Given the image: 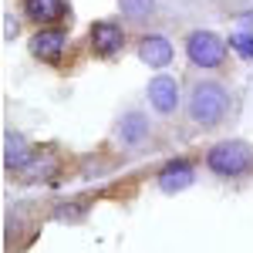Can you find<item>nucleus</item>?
I'll return each mask as SVG.
<instances>
[{
	"instance_id": "obj_14",
	"label": "nucleus",
	"mask_w": 253,
	"mask_h": 253,
	"mask_svg": "<svg viewBox=\"0 0 253 253\" xmlns=\"http://www.w3.org/2000/svg\"><path fill=\"white\" fill-rule=\"evenodd\" d=\"M226 41H230V51H236L243 61H253V34L250 31H233Z\"/></svg>"
},
{
	"instance_id": "obj_5",
	"label": "nucleus",
	"mask_w": 253,
	"mask_h": 253,
	"mask_svg": "<svg viewBox=\"0 0 253 253\" xmlns=\"http://www.w3.org/2000/svg\"><path fill=\"white\" fill-rule=\"evenodd\" d=\"M27 51L31 58L41 61V64H61L64 54H68V31L64 24H54V27H38L31 41H27Z\"/></svg>"
},
{
	"instance_id": "obj_12",
	"label": "nucleus",
	"mask_w": 253,
	"mask_h": 253,
	"mask_svg": "<svg viewBox=\"0 0 253 253\" xmlns=\"http://www.w3.org/2000/svg\"><path fill=\"white\" fill-rule=\"evenodd\" d=\"M31 156H34V149L27 145V138L20 135V132H14V128H7L3 132V169L17 175L31 162Z\"/></svg>"
},
{
	"instance_id": "obj_6",
	"label": "nucleus",
	"mask_w": 253,
	"mask_h": 253,
	"mask_svg": "<svg viewBox=\"0 0 253 253\" xmlns=\"http://www.w3.org/2000/svg\"><path fill=\"white\" fill-rule=\"evenodd\" d=\"M145 98H149V105H152L156 115H175L179 105H182V88H179V81H175L172 75L159 71L156 78H149Z\"/></svg>"
},
{
	"instance_id": "obj_10",
	"label": "nucleus",
	"mask_w": 253,
	"mask_h": 253,
	"mask_svg": "<svg viewBox=\"0 0 253 253\" xmlns=\"http://www.w3.org/2000/svg\"><path fill=\"white\" fill-rule=\"evenodd\" d=\"M61 172V159L54 156V152H47V149H34V156H31V162L24 166L17 172V182H54Z\"/></svg>"
},
{
	"instance_id": "obj_7",
	"label": "nucleus",
	"mask_w": 253,
	"mask_h": 253,
	"mask_svg": "<svg viewBox=\"0 0 253 253\" xmlns=\"http://www.w3.org/2000/svg\"><path fill=\"white\" fill-rule=\"evenodd\" d=\"M135 54H138V61H142L145 68L166 71V68L175 61V47H172V41L166 38V34H142V38L135 41Z\"/></svg>"
},
{
	"instance_id": "obj_16",
	"label": "nucleus",
	"mask_w": 253,
	"mask_h": 253,
	"mask_svg": "<svg viewBox=\"0 0 253 253\" xmlns=\"http://www.w3.org/2000/svg\"><path fill=\"white\" fill-rule=\"evenodd\" d=\"M17 31H20V24L14 20V14H3V41L10 44V41L17 38Z\"/></svg>"
},
{
	"instance_id": "obj_4",
	"label": "nucleus",
	"mask_w": 253,
	"mask_h": 253,
	"mask_svg": "<svg viewBox=\"0 0 253 253\" xmlns=\"http://www.w3.org/2000/svg\"><path fill=\"white\" fill-rule=\"evenodd\" d=\"M125 44H128V31H125V24L115 20V17H101L88 27V51H91L98 61L118 58V54L125 51Z\"/></svg>"
},
{
	"instance_id": "obj_13",
	"label": "nucleus",
	"mask_w": 253,
	"mask_h": 253,
	"mask_svg": "<svg viewBox=\"0 0 253 253\" xmlns=\"http://www.w3.org/2000/svg\"><path fill=\"white\" fill-rule=\"evenodd\" d=\"M118 7H122V17L132 20V24H145V20L156 17L159 10L156 0H118Z\"/></svg>"
},
{
	"instance_id": "obj_3",
	"label": "nucleus",
	"mask_w": 253,
	"mask_h": 253,
	"mask_svg": "<svg viewBox=\"0 0 253 253\" xmlns=\"http://www.w3.org/2000/svg\"><path fill=\"white\" fill-rule=\"evenodd\" d=\"M182 47H186V61L199 68V71H216V68H223L226 64V54H230V41L219 38L216 31H206V27H196L186 34L182 41Z\"/></svg>"
},
{
	"instance_id": "obj_15",
	"label": "nucleus",
	"mask_w": 253,
	"mask_h": 253,
	"mask_svg": "<svg viewBox=\"0 0 253 253\" xmlns=\"http://www.w3.org/2000/svg\"><path fill=\"white\" fill-rule=\"evenodd\" d=\"M71 206H75V203H58V210H54V216H58L61 223H64V219L71 223V219H81V216H84V206H81V210H71Z\"/></svg>"
},
{
	"instance_id": "obj_2",
	"label": "nucleus",
	"mask_w": 253,
	"mask_h": 253,
	"mask_svg": "<svg viewBox=\"0 0 253 253\" xmlns=\"http://www.w3.org/2000/svg\"><path fill=\"white\" fill-rule=\"evenodd\" d=\"M206 169L219 179H240L253 172V145L243 138H223L210 145L206 152Z\"/></svg>"
},
{
	"instance_id": "obj_9",
	"label": "nucleus",
	"mask_w": 253,
	"mask_h": 253,
	"mask_svg": "<svg viewBox=\"0 0 253 253\" xmlns=\"http://www.w3.org/2000/svg\"><path fill=\"white\" fill-rule=\"evenodd\" d=\"M193 182H196V169H193L189 159H169V162L156 172V186L166 196L182 193V189H189Z\"/></svg>"
},
{
	"instance_id": "obj_1",
	"label": "nucleus",
	"mask_w": 253,
	"mask_h": 253,
	"mask_svg": "<svg viewBox=\"0 0 253 253\" xmlns=\"http://www.w3.org/2000/svg\"><path fill=\"white\" fill-rule=\"evenodd\" d=\"M186 115L196 128L210 132V128H219L226 115H230V88L216 78H199L193 81L189 95H186Z\"/></svg>"
},
{
	"instance_id": "obj_8",
	"label": "nucleus",
	"mask_w": 253,
	"mask_h": 253,
	"mask_svg": "<svg viewBox=\"0 0 253 253\" xmlns=\"http://www.w3.org/2000/svg\"><path fill=\"white\" fill-rule=\"evenodd\" d=\"M20 17L38 27H54L71 17V7L68 0H20Z\"/></svg>"
},
{
	"instance_id": "obj_11",
	"label": "nucleus",
	"mask_w": 253,
	"mask_h": 253,
	"mask_svg": "<svg viewBox=\"0 0 253 253\" xmlns=\"http://www.w3.org/2000/svg\"><path fill=\"white\" fill-rule=\"evenodd\" d=\"M149 135H152V125H149V115H145V112H138V108L122 112V118H118V125H115V138L122 145L135 149V145H142Z\"/></svg>"
}]
</instances>
